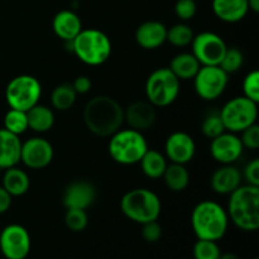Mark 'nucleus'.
I'll use <instances>...</instances> for the list:
<instances>
[{
    "label": "nucleus",
    "instance_id": "nucleus-1",
    "mask_svg": "<svg viewBox=\"0 0 259 259\" xmlns=\"http://www.w3.org/2000/svg\"><path fill=\"white\" fill-rule=\"evenodd\" d=\"M82 116L91 133L99 137H110L123 125L124 109L115 99L100 95L88 101Z\"/></svg>",
    "mask_w": 259,
    "mask_h": 259
},
{
    "label": "nucleus",
    "instance_id": "nucleus-2",
    "mask_svg": "<svg viewBox=\"0 0 259 259\" xmlns=\"http://www.w3.org/2000/svg\"><path fill=\"white\" fill-rule=\"evenodd\" d=\"M228 218L243 232H257L259 229V187L240 185L229 195Z\"/></svg>",
    "mask_w": 259,
    "mask_h": 259
},
{
    "label": "nucleus",
    "instance_id": "nucleus-3",
    "mask_svg": "<svg viewBox=\"0 0 259 259\" xmlns=\"http://www.w3.org/2000/svg\"><path fill=\"white\" fill-rule=\"evenodd\" d=\"M191 227L197 239L218 240L225 237L229 218L224 207L211 200H204L191 212Z\"/></svg>",
    "mask_w": 259,
    "mask_h": 259
},
{
    "label": "nucleus",
    "instance_id": "nucleus-4",
    "mask_svg": "<svg viewBox=\"0 0 259 259\" xmlns=\"http://www.w3.org/2000/svg\"><path fill=\"white\" fill-rule=\"evenodd\" d=\"M67 43L78 60L89 66H100L105 63L113 50L110 38L103 30L95 28L82 29L71 42Z\"/></svg>",
    "mask_w": 259,
    "mask_h": 259
},
{
    "label": "nucleus",
    "instance_id": "nucleus-5",
    "mask_svg": "<svg viewBox=\"0 0 259 259\" xmlns=\"http://www.w3.org/2000/svg\"><path fill=\"white\" fill-rule=\"evenodd\" d=\"M120 210L129 220L143 225L158 220L162 211L161 199L152 190L133 189L121 197Z\"/></svg>",
    "mask_w": 259,
    "mask_h": 259
},
{
    "label": "nucleus",
    "instance_id": "nucleus-6",
    "mask_svg": "<svg viewBox=\"0 0 259 259\" xmlns=\"http://www.w3.org/2000/svg\"><path fill=\"white\" fill-rule=\"evenodd\" d=\"M148 151V142L142 132L136 129H119L110 136L108 152L114 162L123 166L139 163Z\"/></svg>",
    "mask_w": 259,
    "mask_h": 259
},
{
    "label": "nucleus",
    "instance_id": "nucleus-7",
    "mask_svg": "<svg viewBox=\"0 0 259 259\" xmlns=\"http://www.w3.org/2000/svg\"><path fill=\"white\" fill-rule=\"evenodd\" d=\"M180 89L181 81L168 67L157 68L146 81L147 101L156 108H166L179 98Z\"/></svg>",
    "mask_w": 259,
    "mask_h": 259
},
{
    "label": "nucleus",
    "instance_id": "nucleus-8",
    "mask_svg": "<svg viewBox=\"0 0 259 259\" xmlns=\"http://www.w3.org/2000/svg\"><path fill=\"white\" fill-rule=\"evenodd\" d=\"M42 86L37 77L30 75H19L9 81L5 89V99L10 109L28 111L39 104Z\"/></svg>",
    "mask_w": 259,
    "mask_h": 259
},
{
    "label": "nucleus",
    "instance_id": "nucleus-9",
    "mask_svg": "<svg viewBox=\"0 0 259 259\" xmlns=\"http://www.w3.org/2000/svg\"><path fill=\"white\" fill-rule=\"evenodd\" d=\"M225 131L240 133L252 124L257 123L258 104L245 96H237L224 104L219 111Z\"/></svg>",
    "mask_w": 259,
    "mask_h": 259
},
{
    "label": "nucleus",
    "instance_id": "nucleus-10",
    "mask_svg": "<svg viewBox=\"0 0 259 259\" xmlns=\"http://www.w3.org/2000/svg\"><path fill=\"white\" fill-rule=\"evenodd\" d=\"M195 93L205 101H214L224 94L229 75L220 66H201L195 75Z\"/></svg>",
    "mask_w": 259,
    "mask_h": 259
},
{
    "label": "nucleus",
    "instance_id": "nucleus-11",
    "mask_svg": "<svg viewBox=\"0 0 259 259\" xmlns=\"http://www.w3.org/2000/svg\"><path fill=\"white\" fill-rule=\"evenodd\" d=\"M30 248V234L23 225L9 224L0 232V252L5 259H25Z\"/></svg>",
    "mask_w": 259,
    "mask_h": 259
},
{
    "label": "nucleus",
    "instance_id": "nucleus-12",
    "mask_svg": "<svg viewBox=\"0 0 259 259\" xmlns=\"http://www.w3.org/2000/svg\"><path fill=\"white\" fill-rule=\"evenodd\" d=\"M192 55L201 66H219L228 46L219 34L214 32H201L194 35L191 42Z\"/></svg>",
    "mask_w": 259,
    "mask_h": 259
},
{
    "label": "nucleus",
    "instance_id": "nucleus-13",
    "mask_svg": "<svg viewBox=\"0 0 259 259\" xmlns=\"http://www.w3.org/2000/svg\"><path fill=\"white\" fill-rule=\"evenodd\" d=\"M55 157L53 147L42 137H32L22 143L20 162L27 168L43 169L50 166Z\"/></svg>",
    "mask_w": 259,
    "mask_h": 259
},
{
    "label": "nucleus",
    "instance_id": "nucleus-14",
    "mask_svg": "<svg viewBox=\"0 0 259 259\" xmlns=\"http://www.w3.org/2000/svg\"><path fill=\"white\" fill-rule=\"evenodd\" d=\"M244 147L237 133L224 132L211 139L210 154L220 164H233L243 156Z\"/></svg>",
    "mask_w": 259,
    "mask_h": 259
},
{
    "label": "nucleus",
    "instance_id": "nucleus-15",
    "mask_svg": "<svg viewBox=\"0 0 259 259\" xmlns=\"http://www.w3.org/2000/svg\"><path fill=\"white\" fill-rule=\"evenodd\" d=\"M196 153V143L189 133L175 132L164 143V156L171 163L187 164Z\"/></svg>",
    "mask_w": 259,
    "mask_h": 259
},
{
    "label": "nucleus",
    "instance_id": "nucleus-16",
    "mask_svg": "<svg viewBox=\"0 0 259 259\" xmlns=\"http://www.w3.org/2000/svg\"><path fill=\"white\" fill-rule=\"evenodd\" d=\"M96 200V189L88 181H75L68 185L63 192L62 202L66 209L86 210Z\"/></svg>",
    "mask_w": 259,
    "mask_h": 259
},
{
    "label": "nucleus",
    "instance_id": "nucleus-17",
    "mask_svg": "<svg viewBox=\"0 0 259 259\" xmlns=\"http://www.w3.org/2000/svg\"><path fill=\"white\" fill-rule=\"evenodd\" d=\"M156 119V106L152 105L149 101H134L124 109V121H126L129 128L138 132L152 128Z\"/></svg>",
    "mask_w": 259,
    "mask_h": 259
},
{
    "label": "nucleus",
    "instance_id": "nucleus-18",
    "mask_svg": "<svg viewBox=\"0 0 259 259\" xmlns=\"http://www.w3.org/2000/svg\"><path fill=\"white\" fill-rule=\"evenodd\" d=\"M136 40L143 50H157L167 42V27L158 20H148L137 28Z\"/></svg>",
    "mask_w": 259,
    "mask_h": 259
},
{
    "label": "nucleus",
    "instance_id": "nucleus-19",
    "mask_svg": "<svg viewBox=\"0 0 259 259\" xmlns=\"http://www.w3.org/2000/svg\"><path fill=\"white\" fill-rule=\"evenodd\" d=\"M242 172L233 164H222L212 174L210 185L212 191L219 195H230L242 185Z\"/></svg>",
    "mask_w": 259,
    "mask_h": 259
},
{
    "label": "nucleus",
    "instance_id": "nucleus-20",
    "mask_svg": "<svg viewBox=\"0 0 259 259\" xmlns=\"http://www.w3.org/2000/svg\"><path fill=\"white\" fill-rule=\"evenodd\" d=\"M52 29L58 38L71 42L82 30V22L75 12L65 9L53 17Z\"/></svg>",
    "mask_w": 259,
    "mask_h": 259
},
{
    "label": "nucleus",
    "instance_id": "nucleus-21",
    "mask_svg": "<svg viewBox=\"0 0 259 259\" xmlns=\"http://www.w3.org/2000/svg\"><path fill=\"white\" fill-rule=\"evenodd\" d=\"M22 141L19 136L10 133L7 129H0V169L17 166L20 162Z\"/></svg>",
    "mask_w": 259,
    "mask_h": 259
},
{
    "label": "nucleus",
    "instance_id": "nucleus-22",
    "mask_svg": "<svg viewBox=\"0 0 259 259\" xmlns=\"http://www.w3.org/2000/svg\"><path fill=\"white\" fill-rule=\"evenodd\" d=\"M215 17L225 23H238L247 17L249 8L247 0H212Z\"/></svg>",
    "mask_w": 259,
    "mask_h": 259
},
{
    "label": "nucleus",
    "instance_id": "nucleus-23",
    "mask_svg": "<svg viewBox=\"0 0 259 259\" xmlns=\"http://www.w3.org/2000/svg\"><path fill=\"white\" fill-rule=\"evenodd\" d=\"M2 186L7 190L8 194L12 197L23 196L28 192L30 186V180L27 172L17 166L5 169L3 175Z\"/></svg>",
    "mask_w": 259,
    "mask_h": 259
},
{
    "label": "nucleus",
    "instance_id": "nucleus-24",
    "mask_svg": "<svg viewBox=\"0 0 259 259\" xmlns=\"http://www.w3.org/2000/svg\"><path fill=\"white\" fill-rule=\"evenodd\" d=\"M200 67L201 65L192 53L182 52L172 58L168 68L180 81H186L192 80Z\"/></svg>",
    "mask_w": 259,
    "mask_h": 259
},
{
    "label": "nucleus",
    "instance_id": "nucleus-25",
    "mask_svg": "<svg viewBox=\"0 0 259 259\" xmlns=\"http://www.w3.org/2000/svg\"><path fill=\"white\" fill-rule=\"evenodd\" d=\"M28 129L35 133H46L55 125V113L51 108L37 104L27 111Z\"/></svg>",
    "mask_w": 259,
    "mask_h": 259
},
{
    "label": "nucleus",
    "instance_id": "nucleus-26",
    "mask_svg": "<svg viewBox=\"0 0 259 259\" xmlns=\"http://www.w3.org/2000/svg\"><path fill=\"white\" fill-rule=\"evenodd\" d=\"M139 164H141L142 172L147 177L157 180L163 176L164 171L168 166V162H167L166 156L162 154L161 152L148 148V151L144 153V156L139 161Z\"/></svg>",
    "mask_w": 259,
    "mask_h": 259
},
{
    "label": "nucleus",
    "instance_id": "nucleus-27",
    "mask_svg": "<svg viewBox=\"0 0 259 259\" xmlns=\"http://www.w3.org/2000/svg\"><path fill=\"white\" fill-rule=\"evenodd\" d=\"M164 185L174 192H181L187 189L190 184V174L186 164L171 163L167 166L163 176Z\"/></svg>",
    "mask_w": 259,
    "mask_h": 259
},
{
    "label": "nucleus",
    "instance_id": "nucleus-28",
    "mask_svg": "<svg viewBox=\"0 0 259 259\" xmlns=\"http://www.w3.org/2000/svg\"><path fill=\"white\" fill-rule=\"evenodd\" d=\"M77 94L71 83H61L53 89L51 94V104L58 111H67L75 105Z\"/></svg>",
    "mask_w": 259,
    "mask_h": 259
},
{
    "label": "nucleus",
    "instance_id": "nucleus-29",
    "mask_svg": "<svg viewBox=\"0 0 259 259\" xmlns=\"http://www.w3.org/2000/svg\"><path fill=\"white\" fill-rule=\"evenodd\" d=\"M194 35V30L191 29V27L185 23H179L167 29V40L175 47H187L191 45Z\"/></svg>",
    "mask_w": 259,
    "mask_h": 259
},
{
    "label": "nucleus",
    "instance_id": "nucleus-30",
    "mask_svg": "<svg viewBox=\"0 0 259 259\" xmlns=\"http://www.w3.org/2000/svg\"><path fill=\"white\" fill-rule=\"evenodd\" d=\"M4 129L15 136H20L28 129L27 111L10 109L4 116Z\"/></svg>",
    "mask_w": 259,
    "mask_h": 259
},
{
    "label": "nucleus",
    "instance_id": "nucleus-31",
    "mask_svg": "<svg viewBox=\"0 0 259 259\" xmlns=\"http://www.w3.org/2000/svg\"><path fill=\"white\" fill-rule=\"evenodd\" d=\"M243 63H244V56H243L242 51L239 48L228 47L222 61H220L219 66L228 75H230V73L239 71L242 68Z\"/></svg>",
    "mask_w": 259,
    "mask_h": 259
},
{
    "label": "nucleus",
    "instance_id": "nucleus-32",
    "mask_svg": "<svg viewBox=\"0 0 259 259\" xmlns=\"http://www.w3.org/2000/svg\"><path fill=\"white\" fill-rule=\"evenodd\" d=\"M194 259H219L222 255V249L214 240L197 239L192 249Z\"/></svg>",
    "mask_w": 259,
    "mask_h": 259
},
{
    "label": "nucleus",
    "instance_id": "nucleus-33",
    "mask_svg": "<svg viewBox=\"0 0 259 259\" xmlns=\"http://www.w3.org/2000/svg\"><path fill=\"white\" fill-rule=\"evenodd\" d=\"M65 224L71 232H82L89 224L88 212L83 209H67L65 214Z\"/></svg>",
    "mask_w": 259,
    "mask_h": 259
},
{
    "label": "nucleus",
    "instance_id": "nucleus-34",
    "mask_svg": "<svg viewBox=\"0 0 259 259\" xmlns=\"http://www.w3.org/2000/svg\"><path fill=\"white\" fill-rule=\"evenodd\" d=\"M201 132L206 138L212 139L215 137L220 136L225 132L224 123L220 118L219 113H210L209 115L205 116L201 124Z\"/></svg>",
    "mask_w": 259,
    "mask_h": 259
},
{
    "label": "nucleus",
    "instance_id": "nucleus-35",
    "mask_svg": "<svg viewBox=\"0 0 259 259\" xmlns=\"http://www.w3.org/2000/svg\"><path fill=\"white\" fill-rule=\"evenodd\" d=\"M243 94L245 98L249 100L254 101V103H259V71L253 70L243 80Z\"/></svg>",
    "mask_w": 259,
    "mask_h": 259
},
{
    "label": "nucleus",
    "instance_id": "nucleus-36",
    "mask_svg": "<svg viewBox=\"0 0 259 259\" xmlns=\"http://www.w3.org/2000/svg\"><path fill=\"white\" fill-rule=\"evenodd\" d=\"M196 13L197 5L195 0H177L175 4V14L184 22L191 20Z\"/></svg>",
    "mask_w": 259,
    "mask_h": 259
},
{
    "label": "nucleus",
    "instance_id": "nucleus-37",
    "mask_svg": "<svg viewBox=\"0 0 259 259\" xmlns=\"http://www.w3.org/2000/svg\"><path fill=\"white\" fill-rule=\"evenodd\" d=\"M240 133H242V136L239 138L244 148L253 149V151L259 148V125L257 123L252 124Z\"/></svg>",
    "mask_w": 259,
    "mask_h": 259
},
{
    "label": "nucleus",
    "instance_id": "nucleus-38",
    "mask_svg": "<svg viewBox=\"0 0 259 259\" xmlns=\"http://www.w3.org/2000/svg\"><path fill=\"white\" fill-rule=\"evenodd\" d=\"M142 237L148 243H157L162 238V227L157 220L142 225Z\"/></svg>",
    "mask_w": 259,
    "mask_h": 259
},
{
    "label": "nucleus",
    "instance_id": "nucleus-39",
    "mask_svg": "<svg viewBox=\"0 0 259 259\" xmlns=\"http://www.w3.org/2000/svg\"><path fill=\"white\" fill-rule=\"evenodd\" d=\"M248 185L259 187V159L254 158L245 166L244 174L242 175Z\"/></svg>",
    "mask_w": 259,
    "mask_h": 259
},
{
    "label": "nucleus",
    "instance_id": "nucleus-40",
    "mask_svg": "<svg viewBox=\"0 0 259 259\" xmlns=\"http://www.w3.org/2000/svg\"><path fill=\"white\" fill-rule=\"evenodd\" d=\"M73 90L76 91V94H80V95H83V94H88L89 91L91 90V86H93V82H91L90 78L88 76H78V77L75 78L72 83Z\"/></svg>",
    "mask_w": 259,
    "mask_h": 259
},
{
    "label": "nucleus",
    "instance_id": "nucleus-41",
    "mask_svg": "<svg viewBox=\"0 0 259 259\" xmlns=\"http://www.w3.org/2000/svg\"><path fill=\"white\" fill-rule=\"evenodd\" d=\"M12 199L9 194L7 192V190L3 186H0V215L5 214L8 210L12 206Z\"/></svg>",
    "mask_w": 259,
    "mask_h": 259
},
{
    "label": "nucleus",
    "instance_id": "nucleus-42",
    "mask_svg": "<svg viewBox=\"0 0 259 259\" xmlns=\"http://www.w3.org/2000/svg\"><path fill=\"white\" fill-rule=\"evenodd\" d=\"M247 2L249 10H252L253 13L259 12V0H247Z\"/></svg>",
    "mask_w": 259,
    "mask_h": 259
},
{
    "label": "nucleus",
    "instance_id": "nucleus-43",
    "mask_svg": "<svg viewBox=\"0 0 259 259\" xmlns=\"http://www.w3.org/2000/svg\"><path fill=\"white\" fill-rule=\"evenodd\" d=\"M219 259H240V257L238 254H235V253L228 252V253H222V255H220Z\"/></svg>",
    "mask_w": 259,
    "mask_h": 259
},
{
    "label": "nucleus",
    "instance_id": "nucleus-44",
    "mask_svg": "<svg viewBox=\"0 0 259 259\" xmlns=\"http://www.w3.org/2000/svg\"><path fill=\"white\" fill-rule=\"evenodd\" d=\"M252 259H258V258H252Z\"/></svg>",
    "mask_w": 259,
    "mask_h": 259
}]
</instances>
